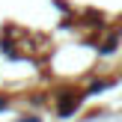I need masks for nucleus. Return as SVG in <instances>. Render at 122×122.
I'll return each instance as SVG.
<instances>
[{
  "mask_svg": "<svg viewBox=\"0 0 122 122\" xmlns=\"http://www.w3.org/2000/svg\"><path fill=\"white\" fill-rule=\"evenodd\" d=\"M27 122H36V119H27Z\"/></svg>",
  "mask_w": 122,
  "mask_h": 122,
  "instance_id": "f257e3e1",
  "label": "nucleus"
}]
</instances>
